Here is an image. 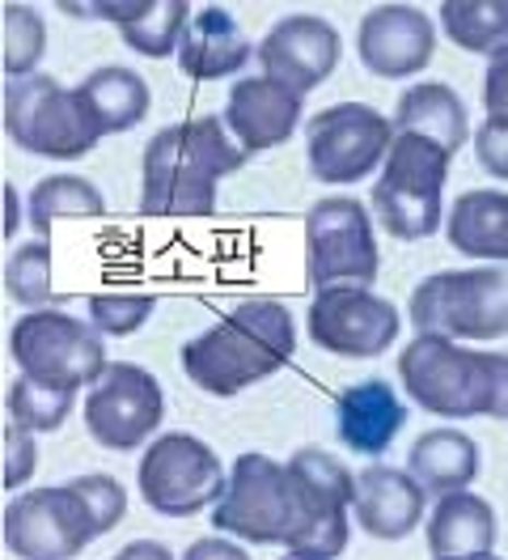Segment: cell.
<instances>
[{
	"instance_id": "35",
	"label": "cell",
	"mask_w": 508,
	"mask_h": 560,
	"mask_svg": "<svg viewBox=\"0 0 508 560\" xmlns=\"http://www.w3.org/2000/svg\"><path fill=\"white\" fill-rule=\"evenodd\" d=\"M38 467V446H34V433H26L22 424L9 420L4 429V485L9 489H22Z\"/></svg>"
},
{
	"instance_id": "21",
	"label": "cell",
	"mask_w": 508,
	"mask_h": 560,
	"mask_svg": "<svg viewBox=\"0 0 508 560\" xmlns=\"http://www.w3.org/2000/svg\"><path fill=\"white\" fill-rule=\"evenodd\" d=\"M250 60V43L241 35L237 18L221 4L200 9L178 43V69L187 72L191 81H221L241 72V65Z\"/></svg>"
},
{
	"instance_id": "26",
	"label": "cell",
	"mask_w": 508,
	"mask_h": 560,
	"mask_svg": "<svg viewBox=\"0 0 508 560\" xmlns=\"http://www.w3.org/2000/svg\"><path fill=\"white\" fill-rule=\"evenodd\" d=\"M76 94L90 103V110L98 115L102 132H128L135 128L149 106H153V94H149V81L140 77L135 69H123V65H106V69H94L81 85Z\"/></svg>"
},
{
	"instance_id": "34",
	"label": "cell",
	"mask_w": 508,
	"mask_h": 560,
	"mask_svg": "<svg viewBox=\"0 0 508 560\" xmlns=\"http://www.w3.org/2000/svg\"><path fill=\"white\" fill-rule=\"evenodd\" d=\"M72 489L85 497V505H90V514H94V523H98V535H106V530H115V526L123 523V514H128V492H123V485H119L115 476H76Z\"/></svg>"
},
{
	"instance_id": "36",
	"label": "cell",
	"mask_w": 508,
	"mask_h": 560,
	"mask_svg": "<svg viewBox=\"0 0 508 560\" xmlns=\"http://www.w3.org/2000/svg\"><path fill=\"white\" fill-rule=\"evenodd\" d=\"M474 158L492 178H508V124L483 119V128L474 132Z\"/></svg>"
},
{
	"instance_id": "23",
	"label": "cell",
	"mask_w": 508,
	"mask_h": 560,
	"mask_svg": "<svg viewBox=\"0 0 508 560\" xmlns=\"http://www.w3.org/2000/svg\"><path fill=\"white\" fill-rule=\"evenodd\" d=\"M394 132H415L428 137L433 144H440L449 158L471 140V119L462 98L440 85V81H420L411 85L399 106H394Z\"/></svg>"
},
{
	"instance_id": "38",
	"label": "cell",
	"mask_w": 508,
	"mask_h": 560,
	"mask_svg": "<svg viewBox=\"0 0 508 560\" xmlns=\"http://www.w3.org/2000/svg\"><path fill=\"white\" fill-rule=\"evenodd\" d=\"M187 560H246L250 552H241V544H225V539H200V544H191Z\"/></svg>"
},
{
	"instance_id": "16",
	"label": "cell",
	"mask_w": 508,
	"mask_h": 560,
	"mask_svg": "<svg viewBox=\"0 0 508 560\" xmlns=\"http://www.w3.org/2000/svg\"><path fill=\"white\" fill-rule=\"evenodd\" d=\"M259 65H263V77L305 98L339 69V31L314 13L284 18L259 43Z\"/></svg>"
},
{
	"instance_id": "25",
	"label": "cell",
	"mask_w": 508,
	"mask_h": 560,
	"mask_svg": "<svg viewBox=\"0 0 508 560\" xmlns=\"http://www.w3.org/2000/svg\"><path fill=\"white\" fill-rule=\"evenodd\" d=\"M445 238L471 259H508V191H466L453 200Z\"/></svg>"
},
{
	"instance_id": "6",
	"label": "cell",
	"mask_w": 508,
	"mask_h": 560,
	"mask_svg": "<svg viewBox=\"0 0 508 560\" xmlns=\"http://www.w3.org/2000/svg\"><path fill=\"white\" fill-rule=\"evenodd\" d=\"M406 318L420 336L445 340H500L508 336V277L500 268H453L420 280Z\"/></svg>"
},
{
	"instance_id": "17",
	"label": "cell",
	"mask_w": 508,
	"mask_h": 560,
	"mask_svg": "<svg viewBox=\"0 0 508 560\" xmlns=\"http://www.w3.org/2000/svg\"><path fill=\"white\" fill-rule=\"evenodd\" d=\"M356 51H361V65L373 77H415L433 65V51H437V26L424 9H411V4H381L361 18V31H356Z\"/></svg>"
},
{
	"instance_id": "11",
	"label": "cell",
	"mask_w": 508,
	"mask_h": 560,
	"mask_svg": "<svg viewBox=\"0 0 508 560\" xmlns=\"http://www.w3.org/2000/svg\"><path fill=\"white\" fill-rule=\"evenodd\" d=\"M98 539L85 497L68 485L31 489L4 510V548L26 560H72Z\"/></svg>"
},
{
	"instance_id": "33",
	"label": "cell",
	"mask_w": 508,
	"mask_h": 560,
	"mask_svg": "<svg viewBox=\"0 0 508 560\" xmlns=\"http://www.w3.org/2000/svg\"><path fill=\"white\" fill-rule=\"evenodd\" d=\"M153 311H157V298H149V293H98V298H90V323L102 336H132L149 323Z\"/></svg>"
},
{
	"instance_id": "27",
	"label": "cell",
	"mask_w": 508,
	"mask_h": 560,
	"mask_svg": "<svg viewBox=\"0 0 508 560\" xmlns=\"http://www.w3.org/2000/svg\"><path fill=\"white\" fill-rule=\"evenodd\" d=\"M440 31L474 56L508 51V0H445Z\"/></svg>"
},
{
	"instance_id": "30",
	"label": "cell",
	"mask_w": 508,
	"mask_h": 560,
	"mask_svg": "<svg viewBox=\"0 0 508 560\" xmlns=\"http://www.w3.org/2000/svg\"><path fill=\"white\" fill-rule=\"evenodd\" d=\"M106 200L102 191L81 175H47L31 191V221L34 234L47 238L56 217H102Z\"/></svg>"
},
{
	"instance_id": "28",
	"label": "cell",
	"mask_w": 508,
	"mask_h": 560,
	"mask_svg": "<svg viewBox=\"0 0 508 560\" xmlns=\"http://www.w3.org/2000/svg\"><path fill=\"white\" fill-rule=\"evenodd\" d=\"M191 18H196V13H191L187 0H144L140 13L119 26V35H123V43H128L132 51H140V56L166 60L169 51H178L182 31H187Z\"/></svg>"
},
{
	"instance_id": "24",
	"label": "cell",
	"mask_w": 508,
	"mask_h": 560,
	"mask_svg": "<svg viewBox=\"0 0 508 560\" xmlns=\"http://www.w3.org/2000/svg\"><path fill=\"white\" fill-rule=\"evenodd\" d=\"M479 446L474 438H466L462 429H428L424 438H415L411 458H406V471L424 485V492L445 497V492H458L474 485L479 476Z\"/></svg>"
},
{
	"instance_id": "37",
	"label": "cell",
	"mask_w": 508,
	"mask_h": 560,
	"mask_svg": "<svg viewBox=\"0 0 508 560\" xmlns=\"http://www.w3.org/2000/svg\"><path fill=\"white\" fill-rule=\"evenodd\" d=\"M483 106H487V119L508 124V51L492 56L487 77H483Z\"/></svg>"
},
{
	"instance_id": "22",
	"label": "cell",
	"mask_w": 508,
	"mask_h": 560,
	"mask_svg": "<svg viewBox=\"0 0 508 560\" xmlns=\"http://www.w3.org/2000/svg\"><path fill=\"white\" fill-rule=\"evenodd\" d=\"M496 548V510L458 489L437 497V510L428 518V552L437 560H487Z\"/></svg>"
},
{
	"instance_id": "9",
	"label": "cell",
	"mask_w": 508,
	"mask_h": 560,
	"mask_svg": "<svg viewBox=\"0 0 508 560\" xmlns=\"http://www.w3.org/2000/svg\"><path fill=\"white\" fill-rule=\"evenodd\" d=\"M9 352H13L22 374L60 386H76V390L90 386L110 365L98 327L85 323V318L64 315V311H51V306L31 311V315H22L13 323Z\"/></svg>"
},
{
	"instance_id": "19",
	"label": "cell",
	"mask_w": 508,
	"mask_h": 560,
	"mask_svg": "<svg viewBox=\"0 0 508 560\" xmlns=\"http://www.w3.org/2000/svg\"><path fill=\"white\" fill-rule=\"evenodd\" d=\"M406 424V404L399 399L394 383L386 378H365L339 390L335 399V433L347 451L365 458H377L390 451Z\"/></svg>"
},
{
	"instance_id": "13",
	"label": "cell",
	"mask_w": 508,
	"mask_h": 560,
	"mask_svg": "<svg viewBox=\"0 0 508 560\" xmlns=\"http://www.w3.org/2000/svg\"><path fill=\"white\" fill-rule=\"evenodd\" d=\"M305 246H309V284H373L377 280V243L373 221L361 200L331 196L318 200L305 217Z\"/></svg>"
},
{
	"instance_id": "2",
	"label": "cell",
	"mask_w": 508,
	"mask_h": 560,
	"mask_svg": "<svg viewBox=\"0 0 508 560\" xmlns=\"http://www.w3.org/2000/svg\"><path fill=\"white\" fill-rule=\"evenodd\" d=\"M297 352V323L284 302L250 298L237 302L221 323L187 340L182 370L208 395H237L280 374Z\"/></svg>"
},
{
	"instance_id": "32",
	"label": "cell",
	"mask_w": 508,
	"mask_h": 560,
	"mask_svg": "<svg viewBox=\"0 0 508 560\" xmlns=\"http://www.w3.org/2000/svg\"><path fill=\"white\" fill-rule=\"evenodd\" d=\"M43 51H47V22L26 4H9L4 9V72H9V81L31 77Z\"/></svg>"
},
{
	"instance_id": "31",
	"label": "cell",
	"mask_w": 508,
	"mask_h": 560,
	"mask_svg": "<svg viewBox=\"0 0 508 560\" xmlns=\"http://www.w3.org/2000/svg\"><path fill=\"white\" fill-rule=\"evenodd\" d=\"M4 289H9V298L17 306H31V311H43L51 302V246H47V238L17 246L9 255Z\"/></svg>"
},
{
	"instance_id": "18",
	"label": "cell",
	"mask_w": 508,
	"mask_h": 560,
	"mask_svg": "<svg viewBox=\"0 0 508 560\" xmlns=\"http://www.w3.org/2000/svg\"><path fill=\"white\" fill-rule=\"evenodd\" d=\"M225 124L246 153L275 149L302 124V94H293L288 85H280L271 77H241L229 90Z\"/></svg>"
},
{
	"instance_id": "20",
	"label": "cell",
	"mask_w": 508,
	"mask_h": 560,
	"mask_svg": "<svg viewBox=\"0 0 508 560\" xmlns=\"http://www.w3.org/2000/svg\"><path fill=\"white\" fill-rule=\"evenodd\" d=\"M352 510H356V523L365 526L373 539H403L424 518V485L411 471L377 463L356 476Z\"/></svg>"
},
{
	"instance_id": "4",
	"label": "cell",
	"mask_w": 508,
	"mask_h": 560,
	"mask_svg": "<svg viewBox=\"0 0 508 560\" xmlns=\"http://www.w3.org/2000/svg\"><path fill=\"white\" fill-rule=\"evenodd\" d=\"M449 178V153L415 132H394L373 183V212L399 243H420L440 230V196Z\"/></svg>"
},
{
	"instance_id": "7",
	"label": "cell",
	"mask_w": 508,
	"mask_h": 560,
	"mask_svg": "<svg viewBox=\"0 0 508 560\" xmlns=\"http://www.w3.org/2000/svg\"><path fill=\"white\" fill-rule=\"evenodd\" d=\"M297 492V523L284 548L297 560H335L347 548V505L356 497V476L327 451H297L288 458Z\"/></svg>"
},
{
	"instance_id": "5",
	"label": "cell",
	"mask_w": 508,
	"mask_h": 560,
	"mask_svg": "<svg viewBox=\"0 0 508 560\" xmlns=\"http://www.w3.org/2000/svg\"><path fill=\"white\" fill-rule=\"evenodd\" d=\"M4 132L34 158H85L106 132L90 103L56 77L31 72L4 85Z\"/></svg>"
},
{
	"instance_id": "15",
	"label": "cell",
	"mask_w": 508,
	"mask_h": 560,
	"mask_svg": "<svg viewBox=\"0 0 508 560\" xmlns=\"http://www.w3.org/2000/svg\"><path fill=\"white\" fill-rule=\"evenodd\" d=\"M403 315L394 302L377 298L369 284L318 289L309 306V340L335 357H381L399 340Z\"/></svg>"
},
{
	"instance_id": "1",
	"label": "cell",
	"mask_w": 508,
	"mask_h": 560,
	"mask_svg": "<svg viewBox=\"0 0 508 560\" xmlns=\"http://www.w3.org/2000/svg\"><path fill=\"white\" fill-rule=\"evenodd\" d=\"M246 149L221 119H182L144 144L140 212L149 217H208L216 209V183L246 166Z\"/></svg>"
},
{
	"instance_id": "8",
	"label": "cell",
	"mask_w": 508,
	"mask_h": 560,
	"mask_svg": "<svg viewBox=\"0 0 508 560\" xmlns=\"http://www.w3.org/2000/svg\"><path fill=\"white\" fill-rule=\"evenodd\" d=\"M293 523H297V492L288 463H275L259 451L237 455L225 497L212 510V526L246 544H284Z\"/></svg>"
},
{
	"instance_id": "12",
	"label": "cell",
	"mask_w": 508,
	"mask_h": 560,
	"mask_svg": "<svg viewBox=\"0 0 508 560\" xmlns=\"http://www.w3.org/2000/svg\"><path fill=\"white\" fill-rule=\"evenodd\" d=\"M394 140V124L365 103H339L318 110L305 124L309 175L322 183H361L369 178Z\"/></svg>"
},
{
	"instance_id": "40",
	"label": "cell",
	"mask_w": 508,
	"mask_h": 560,
	"mask_svg": "<svg viewBox=\"0 0 508 560\" xmlns=\"http://www.w3.org/2000/svg\"><path fill=\"white\" fill-rule=\"evenodd\" d=\"M4 200H9V221H4V234L13 238V234H17V221H22V200H17V191H13V187H4Z\"/></svg>"
},
{
	"instance_id": "39",
	"label": "cell",
	"mask_w": 508,
	"mask_h": 560,
	"mask_svg": "<svg viewBox=\"0 0 508 560\" xmlns=\"http://www.w3.org/2000/svg\"><path fill=\"white\" fill-rule=\"evenodd\" d=\"M135 557H162V560H166L169 552L162 548V544H149V539H140V544H128V548L119 552V560H135Z\"/></svg>"
},
{
	"instance_id": "14",
	"label": "cell",
	"mask_w": 508,
	"mask_h": 560,
	"mask_svg": "<svg viewBox=\"0 0 508 560\" xmlns=\"http://www.w3.org/2000/svg\"><path fill=\"white\" fill-rule=\"evenodd\" d=\"M166 412L162 383L132 361H110L85 395V429L102 451H135Z\"/></svg>"
},
{
	"instance_id": "10",
	"label": "cell",
	"mask_w": 508,
	"mask_h": 560,
	"mask_svg": "<svg viewBox=\"0 0 508 560\" xmlns=\"http://www.w3.org/2000/svg\"><path fill=\"white\" fill-rule=\"evenodd\" d=\"M140 497L166 514V518H191L203 505H216L225 497V467L216 451L191 438V433H166L157 438L135 471Z\"/></svg>"
},
{
	"instance_id": "3",
	"label": "cell",
	"mask_w": 508,
	"mask_h": 560,
	"mask_svg": "<svg viewBox=\"0 0 508 560\" xmlns=\"http://www.w3.org/2000/svg\"><path fill=\"white\" fill-rule=\"evenodd\" d=\"M406 395L433 417L508 420V352L458 349L445 336H415L399 352Z\"/></svg>"
},
{
	"instance_id": "29",
	"label": "cell",
	"mask_w": 508,
	"mask_h": 560,
	"mask_svg": "<svg viewBox=\"0 0 508 560\" xmlns=\"http://www.w3.org/2000/svg\"><path fill=\"white\" fill-rule=\"evenodd\" d=\"M72 399H76V386L47 383V378H13L9 395H4V408L9 420L22 424L26 433H56L72 412Z\"/></svg>"
}]
</instances>
